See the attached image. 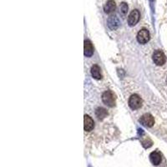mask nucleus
<instances>
[{
    "mask_svg": "<svg viewBox=\"0 0 167 167\" xmlns=\"http://www.w3.org/2000/svg\"><path fill=\"white\" fill-rule=\"evenodd\" d=\"M102 101L104 102V104H106L109 107H114L115 104V97L113 92L105 91L104 94H102Z\"/></svg>",
    "mask_w": 167,
    "mask_h": 167,
    "instance_id": "nucleus-1",
    "label": "nucleus"
},
{
    "mask_svg": "<svg viewBox=\"0 0 167 167\" xmlns=\"http://www.w3.org/2000/svg\"><path fill=\"white\" fill-rule=\"evenodd\" d=\"M128 104H129V106L132 109H137L141 106L142 99H140V97H139V95L133 94V95L129 97Z\"/></svg>",
    "mask_w": 167,
    "mask_h": 167,
    "instance_id": "nucleus-2",
    "label": "nucleus"
},
{
    "mask_svg": "<svg viewBox=\"0 0 167 167\" xmlns=\"http://www.w3.org/2000/svg\"><path fill=\"white\" fill-rule=\"evenodd\" d=\"M153 61L157 65H163L166 61V57L162 51L156 50L153 53Z\"/></svg>",
    "mask_w": 167,
    "mask_h": 167,
    "instance_id": "nucleus-3",
    "label": "nucleus"
},
{
    "mask_svg": "<svg viewBox=\"0 0 167 167\" xmlns=\"http://www.w3.org/2000/svg\"><path fill=\"white\" fill-rule=\"evenodd\" d=\"M137 40L139 43H146L149 40V32L145 28H143L138 32L137 34Z\"/></svg>",
    "mask_w": 167,
    "mask_h": 167,
    "instance_id": "nucleus-4",
    "label": "nucleus"
},
{
    "mask_svg": "<svg viewBox=\"0 0 167 167\" xmlns=\"http://www.w3.org/2000/svg\"><path fill=\"white\" fill-rule=\"evenodd\" d=\"M140 18V13H139V10L134 9L129 13V17H128V23L129 26H134L135 25L139 20Z\"/></svg>",
    "mask_w": 167,
    "mask_h": 167,
    "instance_id": "nucleus-5",
    "label": "nucleus"
},
{
    "mask_svg": "<svg viewBox=\"0 0 167 167\" xmlns=\"http://www.w3.org/2000/svg\"><path fill=\"white\" fill-rule=\"evenodd\" d=\"M139 122H140V124H142L143 125H144V126L151 127L154 125V117L152 116L151 114H145L140 117V119H139Z\"/></svg>",
    "mask_w": 167,
    "mask_h": 167,
    "instance_id": "nucleus-6",
    "label": "nucleus"
},
{
    "mask_svg": "<svg viewBox=\"0 0 167 167\" xmlns=\"http://www.w3.org/2000/svg\"><path fill=\"white\" fill-rule=\"evenodd\" d=\"M94 120L91 119V117L85 114L84 117V128L85 131H91L94 129Z\"/></svg>",
    "mask_w": 167,
    "mask_h": 167,
    "instance_id": "nucleus-7",
    "label": "nucleus"
},
{
    "mask_svg": "<svg viewBox=\"0 0 167 167\" xmlns=\"http://www.w3.org/2000/svg\"><path fill=\"white\" fill-rule=\"evenodd\" d=\"M84 55L87 56V57H90V56L93 55V53H94V48H93L91 42L89 40L84 41Z\"/></svg>",
    "mask_w": 167,
    "mask_h": 167,
    "instance_id": "nucleus-8",
    "label": "nucleus"
},
{
    "mask_svg": "<svg viewBox=\"0 0 167 167\" xmlns=\"http://www.w3.org/2000/svg\"><path fill=\"white\" fill-rule=\"evenodd\" d=\"M115 8H116V4L114 0H108L104 6V10L106 13H111L115 10Z\"/></svg>",
    "mask_w": 167,
    "mask_h": 167,
    "instance_id": "nucleus-9",
    "label": "nucleus"
},
{
    "mask_svg": "<svg viewBox=\"0 0 167 167\" xmlns=\"http://www.w3.org/2000/svg\"><path fill=\"white\" fill-rule=\"evenodd\" d=\"M149 159H150V161L152 162V164L154 165H158L161 162V155L159 152L154 151L152 152L149 155Z\"/></svg>",
    "mask_w": 167,
    "mask_h": 167,
    "instance_id": "nucleus-10",
    "label": "nucleus"
},
{
    "mask_svg": "<svg viewBox=\"0 0 167 167\" xmlns=\"http://www.w3.org/2000/svg\"><path fill=\"white\" fill-rule=\"evenodd\" d=\"M91 74L94 78L96 79H100L102 78L101 72H100V68L98 65L92 66L91 68Z\"/></svg>",
    "mask_w": 167,
    "mask_h": 167,
    "instance_id": "nucleus-11",
    "label": "nucleus"
},
{
    "mask_svg": "<svg viewBox=\"0 0 167 167\" xmlns=\"http://www.w3.org/2000/svg\"><path fill=\"white\" fill-rule=\"evenodd\" d=\"M95 114H96V116L100 119H103L104 118L107 116V110L104 108H98L96 109V111H95Z\"/></svg>",
    "mask_w": 167,
    "mask_h": 167,
    "instance_id": "nucleus-12",
    "label": "nucleus"
},
{
    "mask_svg": "<svg viewBox=\"0 0 167 167\" xmlns=\"http://www.w3.org/2000/svg\"><path fill=\"white\" fill-rule=\"evenodd\" d=\"M120 8H121L122 13H123V14H125V13H127V11H128V5H127L125 3H122Z\"/></svg>",
    "mask_w": 167,
    "mask_h": 167,
    "instance_id": "nucleus-13",
    "label": "nucleus"
}]
</instances>
